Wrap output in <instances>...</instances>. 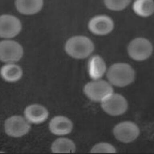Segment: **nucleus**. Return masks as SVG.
Here are the masks:
<instances>
[{"label":"nucleus","mask_w":154,"mask_h":154,"mask_svg":"<svg viewBox=\"0 0 154 154\" xmlns=\"http://www.w3.org/2000/svg\"><path fill=\"white\" fill-rule=\"evenodd\" d=\"M108 81L113 86L123 88L133 83L135 72L129 64L118 63L114 64L107 70Z\"/></svg>","instance_id":"1"},{"label":"nucleus","mask_w":154,"mask_h":154,"mask_svg":"<svg viewBox=\"0 0 154 154\" xmlns=\"http://www.w3.org/2000/svg\"><path fill=\"white\" fill-rule=\"evenodd\" d=\"M94 49L92 41L85 36H75L66 42L65 50L69 56L77 59L85 58L90 56Z\"/></svg>","instance_id":"2"},{"label":"nucleus","mask_w":154,"mask_h":154,"mask_svg":"<svg viewBox=\"0 0 154 154\" xmlns=\"http://www.w3.org/2000/svg\"><path fill=\"white\" fill-rule=\"evenodd\" d=\"M83 91L90 100L100 103L114 92L113 85L108 81L101 79L92 80L87 83Z\"/></svg>","instance_id":"3"},{"label":"nucleus","mask_w":154,"mask_h":154,"mask_svg":"<svg viewBox=\"0 0 154 154\" xmlns=\"http://www.w3.org/2000/svg\"><path fill=\"white\" fill-rule=\"evenodd\" d=\"M31 124L24 116L13 115L5 120L4 128L7 135L13 138H20L29 132Z\"/></svg>","instance_id":"4"},{"label":"nucleus","mask_w":154,"mask_h":154,"mask_svg":"<svg viewBox=\"0 0 154 154\" xmlns=\"http://www.w3.org/2000/svg\"><path fill=\"white\" fill-rule=\"evenodd\" d=\"M138 125L133 122H121L116 125L113 133L116 139L122 143H132L138 138L140 134Z\"/></svg>","instance_id":"5"},{"label":"nucleus","mask_w":154,"mask_h":154,"mask_svg":"<svg viewBox=\"0 0 154 154\" xmlns=\"http://www.w3.org/2000/svg\"><path fill=\"white\" fill-rule=\"evenodd\" d=\"M103 111L113 116H119L125 114L128 107V102L121 94L113 93L101 103Z\"/></svg>","instance_id":"6"},{"label":"nucleus","mask_w":154,"mask_h":154,"mask_svg":"<svg viewBox=\"0 0 154 154\" xmlns=\"http://www.w3.org/2000/svg\"><path fill=\"white\" fill-rule=\"evenodd\" d=\"M153 48L149 40L139 37L131 41L128 48V51L131 58L137 61L147 60L152 54Z\"/></svg>","instance_id":"7"},{"label":"nucleus","mask_w":154,"mask_h":154,"mask_svg":"<svg viewBox=\"0 0 154 154\" xmlns=\"http://www.w3.org/2000/svg\"><path fill=\"white\" fill-rule=\"evenodd\" d=\"M23 54L22 47L15 41L4 40L0 43V59L2 62L14 63L21 59Z\"/></svg>","instance_id":"8"},{"label":"nucleus","mask_w":154,"mask_h":154,"mask_svg":"<svg viewBox=\"0 0 154 154\" xmlns=\"http://www.w3.org/2000/svg\"><path fill=\"white\" fill-rule=\"evenodd\" d=\"M22 25L19 19L13 16L3 14L0 17V36L4 38L15 37L21 31Z\"/></svg>","instance_id":"9"},{"label":"nucleus","mask_w":154,"mask_h":154,"mask_svg":"<svg viewBox=\"0 0 154 154\" xmlns=\"http://www.w3.org/2000/svg\"><path fill=\"white\" fill-rule=\"evenodd\" d=\"M88 27L93 33L104 35L110 33L114 28V23L111 18L106 15H98L92 18L89 21Z\"/></svg>","instance_id":"10"},{"label":"nucleus","mask_w":154,"mask_h":154,"mask_svg":"<svg viewBox=\"0 0 154 154\" xmlns=\"http://www.w3.org/2000/svg\"><path fill=\"white\" fill-rule=\"evenodd\" d=\"M73 128V122L64 116H56L52 118L49 121V131L55 135L61 136L69 134Z\"/></svg>","instance_id":"11"},{"label":"nucleus","mask_w":154,"mask_h":154,"mask_svg":"<svg viewBox=\"0 0 154 154\" xmlns=\"http://www.w3.org/2000/svg\"><path fill=\"white\" fill-rule=\"evenodd\" d=\"M49 116V112L47 108L37 103L27 106L24 111V116L31 124H42L48 119Z\"/></svg>","instance_id":"12"},{"label":"nucleus","mask_w":154,"mask_h":154,"mask_svg":"<svg viewBox=\"0 0 154 154\" xmlns=\"http://www.w3.org/2000/svg\"><path fill=\"white\" fill-rule=\"evenodd\" d=\"M106 65L99 55H94L90 58L88 63V72L92 80L101 79L106 73Z\"/></svg>","instance_id":"13"},{"label":"nucleus","mask_w":154,"mask_h":154,"mask_svg":"<svg viewBox=\"0 0 154 154\" xmlns=\"http://www.w3.org/2000/svg\"><path fill=\"white\" fill-rule=\"evenodd\" d=\"M43 0H16L17 10L21 14L31 15L36 14L42 9Z\"/></svg>","instance_id":"14"},{"label":"nucleus","mask_w":154,"mask_h":154,"mask_svg":"<svg viewBox=\"0 0 154 154\" xmlns=\"http://www.w3.org/2000/svg\"><path fill=\"white\" fill-rule=\"evenodd\" d=\"M23 74L21 67L14 63H7L1 67V75L5 81L15 82L20 80Z\"/></svg>","instance_id":"15"},{"label":"nucleus","mask_w":154,"mask_h":154,"mask_svg":"<svg viewBox=\"0 0 154 154\" xmlns=\"http://www.w3.org/2000/svg\"><path fill=\"white\" fill-rule=\"evenodd\" d=\"M51 150L54 153H73L76 150V146L72 139L66 137H60L57 138L52 143Z\"/></svg>","instance_id":"16"},{"label":"nucleus","mask_w":154,"mask_h":154,"mask_svg":"<svg viewBox=\"0 0 154 154\" xmlns=\"http://www.w3.org/2000/svg\"><path fill=\"white\" fill-rule=\"evenodd\" d=\"M133 9L136 14L139 16L148 17L154 13L153 0H135Z\"/></svg>","instance_id":"17"},{"label":"nucleus","mask_w":154,"mask_h":154,"mask_svg":"<svg viewBox=\"0 0 154 154\" xmlns=\"http://www.w3.org/2000/svg\"><path fill=\"white\" fill-rule=\"evenodd\" d=\"M117 149L110 143L107 142H100L93 146L90 150L91 153H116Z\"/></svg>","instance_id":"18"},{"label":"nucleus","mask_w":154,"mask_h":154,"mask_svg":"<svg viewBox=\"0 0 154 154\" xmlns=\"http://www.w3.org/2000/svg\"><path fill=\"white\" fill-rule=\"evenodd\" d=\"M131 0H104L106 7L114 11L122 10L129 4Z\"/></svg>","instance_id":"19"}]
</instances>
